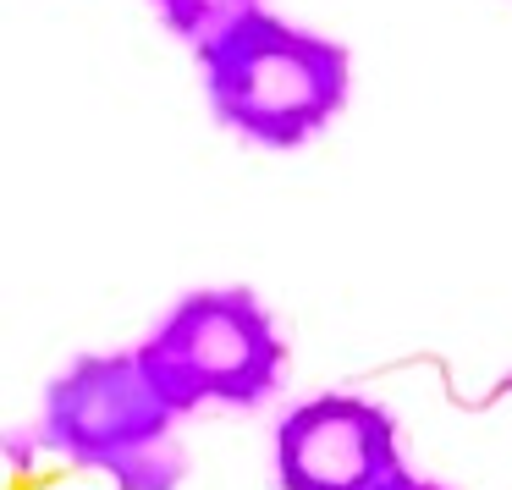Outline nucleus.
<instances>
[{
  "mask_svg": "<svg viewBox=\"0 0 512 490\" xmlns=\"http://www.w3.org/2000/svg\"><path fill=\"white\" fill-rule=\"evenodd\" d=\"M248 12H259L254 0H155V17L193 50H210L221 34H232Z\"/></svg>",
  "mask_w": 512,
  "mask_h": 490,
  "instance_id": "39448f33",
  "label": "nucleus"
},
{
  "mask_svg": "<svg viewBox=\"0 0 512 490\" xmlns=\"http://www.w3.org/2000/svg\"><path fill=\"white\" fill-rule=\"evenodd\" d=\"M380 490H441V485H430V479H413L408 468H397V474H391Z\"/></svg>",
  "mask_w": 512,
  "mask_h": 490,
  "instance_id": "423d86ee",
  "label": "nucleus"
},
{
  "mask_svg": "<svg viewBox=\"0 0 512 490\" xmlns=\"http://www.w3.org/2000/svg\"><path fill=\"white\" fill-rule=\"evenodd\" d=\"M397 468V424L364 397L325 391L292 408L276 430L281 490H380Z\"/></svg>",
  "mask_w": 512,
  "mask_h": 490,
  "instance_id": "20e7f679",
  "label": "nucleus"
},
{
  "mask_svg": "<svg viewBox=\"0 0 512 490\" xmlns=\"http://www.w3.org/2000/svg\"><path fill=\"white\" fill-rule=\"evenodd\" d=\"M138 364L177 413L204 402L254 408L276 391L287 347L270 309L248 287H210L182 298L155 325V336L138 347Z\"/></svg>",
  "mask_w": 512,
  "mask_h": 490,
  "instance_id": "7ed1b4c3",
  "label": "nucleus"
},
{
  "mask_svg": "<svg viewBox=\"0 0 512 490\" xmlns=\"http://www.w3.org/2000/svg\"><path fill=\"white\" fill-rule=\"evenodd\" d=\"M199 61L210 111L265 149L309 144L353 89V61L342 45L303 34L270 12H248L232 34L199 50Z\"/></svg>",
  "mask_w": 512,
  "mask_h": 490,
  "instance_id": "f257e3e1",
  "label": "nucleus"
},
{
  "mask_svg": "<svg viewBox=\"0 0 512 490\" xmlns=\"http://www.w3.org/2000/svg\"><path fill=\"white\" fill-rule=\"evenodd\" d=\"M45 446L72 463L100 468L116 490H177L188 457L177 446V408L160 397L138 353L78 358L45 391Z\"/></svg>",
  "mask_w": 512,
  "mask_h": 490,
  "instance_id": "f03ea898",
  "label": "nucleus"
}]
</instances>
